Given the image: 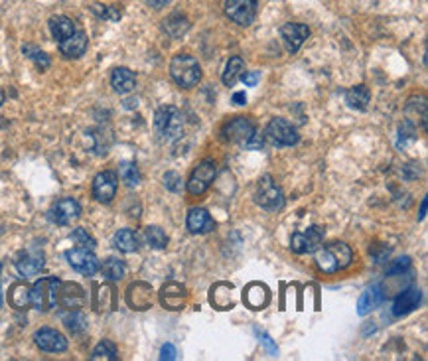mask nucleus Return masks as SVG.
Returning <instances> with one entry per match:
<instances>
[{
	"instance_id": "obj_21",
	"label": "nucleus",
	"mask_w": 428,
	"mask_h": 361,
	"mask_svg": "<svg viewBox=\"0 0 428 361\" xmlns=\"http://www.w3.org/2000/svg\"><path fill=\"white\" fill-rule=\"evenodd\" d=\"M60 52L64 53L65 58H81L83 53L87 52V34L85 32H73L69 38H65L64 42H60Z\"/></svg>"
},
{
	"instance_id": "obj_2",
	"label": "nucleus",
	"mask_w": 428,
	"mask_h": 361,
	"mask_svg": "<svg viewBox=\"0 0 428 361\" xmlns=\"http://www.w3.org/2000/svg\"><path fill=\"white\" fill-rule=\"evenodd\" d=\"M154 130L162 141H176L184 130L182 111L174 105L160 107L154 115Z\"/></svg>"
},
{
	"instance_id": "obj_41",
	"label": "nucleus",
	"mask_w": 428,
	"mask_h": 361,
	"mask_svg": "<svg viewBox=\"0 0 428 361\" xmlns=\"http://www.w3.org/2000/svg\"><path fill=\"white\" fill-rule=\"evenodd\" d=\"M91 10L97 16H101V18H111V20H118L121 18V12H118L117 8H113V6H103V4H93Z\"/></svg>"
},
{
	"instance_id": "obj_48",
	"label": "nucleus",
	"mask_w": 428,
	"mask_h": 361,
	"mask_svg": "<svg viewBox=\"0 0 428 361\" xmlns=\"http://www.w3.org/2000/svg\"><path fill=\"white\" fill-rule=\"evenodd\" d=\"M150 8H156V10H160V8H166L172 0H144Z\"/></svg>"
},
{
	"instance_id": "obj_17",
	"label": "nucleus",
	"mask_w": 428,
	"mask_h": 361,
	"mask_svg": "<svg viewBox=\"0 0 428 361\" xmlns=\"http://www.w3.org/2000/svg\"><path fill=\"white\" fill-rule=\"evenodd\" d=\"M186 298H188V292H186L182 284L178 283L164 284L162 290H160V302H162L164 308L168 310H182L184 304H186Z\"/></svg>"
},
{
	"instance_id": "obj_42",
	"label": "nucleus",
	"mask_w": 428,
	"mask_h": 361,
	"mask_svg": "<svg viewBox=\"0 0 428 361\" xmlns=\"http://www.w3.org/2000/svg\"><path fill=\"white\" fill-rule=\"evenodd\" d=\"M243 146H245V148H249V150H260V148L265 146V137H262L260 132H257V130H255V132H253V137H251V139H249V141H247Z\"/></svg>"
},
{
	"instance_id": "obj_4",
	"label": "nucleus",
	"mask_w": 428,
	"mask_h": 361,
	"mask_svg": "<svg viewBox=\"0 0 428 361\" xmlns=\"http://www.w3.org/2000/svg\"><path fill=\"white\" fill-rule=\"evenodd\" d=\"M60 284L62 283L55 276H46V279L36 281V284L30 288V304L39 312H48V310L55 308Z\"/></svg>"
},
{
	"instance_id": "obj_38",
	"label": "nucleus",
	"mask_w": 428,
	"mask_h": 361,
	"mask_svg": "<svg viewBox=\"0 0 428 361\" xmlns=\"http://www.w3.org/2000/svg\"><path fill=\"white\" fill-rule=\"evenodd\" d=\"M10 302L14 308H26L30 304V288L26 284H16L10 292Z\"/></svg>"
},
{
	"instance_id": "obj_18",
	"label": "nucleus",
	"mask_w": 428,
	"mask_h": 361,
	"mask_svg": "<svg viewBox=\"0 0 428 361\" xmlns=\"http://www.w3.org/2000/svg\"><path fill=\"white\" fill-rule=\"evenodd\" d=\"M186 227L190 233H209L213 231L215 221L211 220L208 209L204 207H192L188 218H186Z\"/></svg>"
},
{
	"instance_id": "obj_45",
	"label": "nucleus",
	"mask_w": 428,
	"mask_h": 361,
	"mask_svg": "<svg viewBox=\"0 0 428 361\" xmlns=\"http://www.w3.org/2000/svg\"><path fill=\"white\" fill-rule=\"evenodd\" d=\"M160 360H176V348L172 346V344H166V346H162V349H160Z\"/></svg>"
},
{
	"instance_id": "obj_34",
	"label": "nucleus",
	"mask_w": 428,
	"mask_h": 361,
	"mask_svg": "<svg viewBox=\"0 0 428 361\" xmlns=\"http://www.w3.org/2000/svg\"><path fill=\"white\" fill-rule=\"evenodd\" d=\"M144 239H146V243L152 247V249H166V245H168L166 233L162 231L158 225H148V227L144 229Z\"/></svg>"
},
{
	"instance_id": "obj_28",
	"label": "nucleus",
	"mask_w": 428,
	"mask_h": 361,
	"mask_svg": "<svg viewBox=\"0 0 428 361\" xmlns=\"http://www.w3.org/2000/svg\"><path fill=\"white\" fill-rule=\"evenodd\" d=\"M233 284L220 283L211 288V304H215L220 310L233 308V298H231Z\"/></svg>"
},
{
	"instance_id": "obj_31",
	"label": "nucleus",
	"mask_w": 428,
	"mask_h": 361,
	"mask_svg": "<svg viewBox=\"0 0 428 361\" xmlns=\"http://www.w3.org/2000/svg\"><path fill=\"white\" fill-rule=\"evenodd\" d=\"M164 30H166V34L172 36V38H182L184 34L190 30V22H188V18L182 16V14H172L170 18L164 20Z\"/></svg>"
},
{
	"instance_id": "obj_35",
	"label": "nucleus",
	"mask_w": 428,
	"mask_h": 361,
	"mask_svg": "<svg viewBox=\"0 0 428 361\" xmlns=\"http://www.w3.org/2000/svg\"><path fill=\"white\" fill-rule=\"evenodd\" d=\"M91 360L93 361H99V360L115 361L117 360V346H115L113 342H109V340L99 342V344L95 346V349H93Z\"/></svg>"
},
{
	"instance_id": "obj_50",
	"label": "nucleus",
	"mask_w": 428,
	"mask_h": 361,
	"mask_svg": "<svg viewBox=\"0 0 428 361\" xmlns=\"http://www.w3.org/2000/svg\"><path fill=\"white\" fill-rule=\"evenodd\" d=\"M2 103H4V91L0 89V107H2Z\"/></svg>"
},
{
	"instance_id": "obj_40",
	"label": "nucleus",
	"mask_w": 428,
	"mask_h": 361,
	"mask_svg": "<svg viewBox=\"0 0 428 361\" xmlns=\"http://www.w3.org/2000/svg\"><path fill=\"white\" fill-rule=\"evenodd\" d=\"M164 186H166V190H170V192H174V194H180L184 190V180H182V176L178 174V172H166L164 174Z\"/></svg>"
},
{
	"instance_id": "obj_16",
	"label": "nucleus",
	"mask_w": 428,
	"mask_h": 361,
	"mask_svg": "<svg viewBox=\"0 0 428 361\" xmlns=\"http://www.w3.org/2000/svg\"><path fill=\"white\" fill-rule=\"evenodd\" d=\"M42 269H44V253L38 249H28L16 258V271L20 272L24 279L36 276Z\"/></svg>"
},
{
	"instance_id": "obj_43",
	"label": "nucleus",
	"mask_w": 428,
	"mask_h": 361,
	"mask_svg": "<svg viewBox=\"0 0 428 361\" xmlns=\"http://www.w3.org/2000/svg\"><path fill=\"white\" fill-rule=\"evenodd\" d=\"M409 267H411V258L402 257V258H399L397 263H393V265H391V269L387 271V274H399V272H402L404 269H409Z\"/></svg>"
},
{
	"instance_id": "obj_46",
	"label": "nucleus",
	"mask_w": 428,
	"mask_h": 361,
	"mask_svg": "<svg viewBox=\"0 0 428 361\" xmlns=\"http://www.w3.org/2000/svg\"><path fill=\"white\" fill-rule=\"evenodd\" d=\"M260 342H262V346H265V348L269 349V353H271V355H276V346H274L273 340H271L269 335L267 334L260 335Z\"/></svg>"
},
{
	"instance_id": "obj_7",
	"label": "nucleus",
	"mask_w": 428,
	"mask_h": 361,
	"mask_svg": "<svg viewBox=\"0 0 428 361\" xmlns=\"http://www.w3.org/2000/svg\"><path fill=\"white\" fill-rule=\"evenodd\" d=\"M324 241V229L320 225H312L306 231H296L290 237V249L296 255L314 253Z\"/></svg>"
},
{
	"instance_id": "obj_1",
	"label": "nucleus",
	"mask_w": 428,
	"mask_h": 361,
	"mask_svg": "<svg viewBox=\"0 0 428 361\" xmlns=\"http://www.w3.org/2000/svg\"><path fill=\"white\" fill-rule=\"evenodd\" d=\"M316 265L322 272H332L344 271L348 269L351 263H353V251L350 249V245L341 243V241H336V243H330L326 247H318L316 251Z\"/></svg>"
},
{
	"instance_id": "obj_19",
	"label": "nucleus",
	"mask_w": 428,
	"mask_h": 361,
	"mask_svg": "<svg viewBox=\"0 0 428 361\" xmlns=\"http://www.w3.org/2000/svg\"><path fill=\"white\" fill-rule=\"evenodd\" d=\"M271 300V292L267 288V284L262 283H251L243 292V302L251 310H262Z\"/></svg>"
},
{
	"instance_id": "obj_11",
	"label": "nucleus",
	"mask_w": 428,
	"mask_h": 361,
	"mask_svg": "<svg viewBox=\"0 0 428 361\" xmlns=\"http://www.w3.org/2000/svg\"><path fill=\"white\" fill-rule=\"evenodd\" d=\"M255 130H257L255 129V123H253L251 118H247V116H235V118H231V121L223 127L221 134H223V139L227 142L245 144V142L253 137Z\"/></svg>"
},
{
	"instance_id": "obj_26",
	"label": "nucleus",
	"mask_w": 428,
	"mask_h": 361,
	"mask_svg": "<svg viewBox=\"0 0 428 361\" xmlns=\"http://www.w3.org/2000/svg\"><path fill=\"white\" fill-rule=\"evenodd\" d=\"M346 103L350 105L351 109L367 111V107L371 103V91L365 85H355V87L346 91Z\"/></svg>"
},
{
	"instance_id": "obj_6",
	"label": "nucleus",
	"mask_w": 428,
	"mask_h": 361,
	"mask_svg": "<svg viewBox=\"0 0 428 361\" xmlns=\"http://www.w3.org/2000/svg\"><path fill=\"white\" fill-rule=\"evenodd\" d=\"M215 180V162L213 160H202L194 168L190 180L186 184L188 194L190 195H202L209 190V186Z\"/></svg>"
},
{
	"instance_id": "obj_44",
	"label": "nucleus",
	"mask_w": 428,
	"mask_h": 361,
	"mask_svg": "<svg viewBox=\"0 0 428 361\" xmlns=\"http://www.w3.org/2000/svg\"><path fill=\"white\" fill-rule=\"evenodd\" d=\"M241 79H243V83H245L247 87H255V85L259 83L260 73L259 71H243Z\"/></svg>"
},
{
	"instance_id": "obj_36",
	"label": "nucleus",
	"mask_w": 428,
	"mask_h": 361,
	"mask_svg": "<svg viewBox=\"0 0 428 361\" xmlns=\"http://www.w3.org/2000/svg\"><path fill=\"white\" fill-rule=\"evenodd\" d=\"M22 52L26 53L28 58L36 64V67H38L39 71H46V69L50 67V64H52L50 55H48L46 52H42V50L36 48V46H30V44H26V46L22 48Z\"/></svg>"
},
{
	"instance_id": "obj_8",
	"label": "nucleus",
	"mask_w": 428,
	"mask_h": 361,
	"mask_svg": "<svg viewBox=\"0 0 428 361\" xmlns=\"http://www.w3.org/2000/svg\"><path fill=\"white\" fill-rule=\"evenodd\" d=\"M265 137L273 142V144H276V146H294V144L298 142V132H296V129H294L286 118H280V116H276V118H273V121L267 125Z\"/></svg>"
},
{
	"instance_id": "obj_24",
	"label": "nucleus",
	"mask_w": 428,
	"mask_h": 361,
	"mask_svg": "<svg viewBox=\"0 0 428 361\" xmlns=\"http://www.w3.org/2000/svg\"><path fill=\"white\" fill-rule=\"evenodd\" d=\"M385 300V294L381 290L379 284H373L369 290H365L364 294L359 297V302H357V314L359 316H367L371 310H375L381 302Z\"/></svg>"
},
{
	"instance_id": "obj_49",
	"label": "nucleus",
	"mask_w": 428,
	"mask_h": 361,
	"mask_svg": "<svg viewBox=\"0 0 428 361\" xmlns=\"http://www.w3.org/2000/svg\"><path fill=\"white\" fill-rule=\"evenodd\" d=\"M425 215H427V200H422V206H420V215H418V220H425Z\"/></svg>"
},
{
	"instance_id": "obj_39",
	"label": "nucleus",
	"mask_w": 428,
	"mask_h": 361,
	"mask_svg": "<svg viewBox=\"0 0 428 361\" xmlns=\"http://www.w3.org/2000/svg\"><path fill=\"white\" fill-rule=\"evenodd\" d=\"M71 241L75 243L78 247H83V249H89V251H93L95 247H97V243H95V239H93L89 233L85 231L83 227H78L75 231L71 233Z\"/></svg>"
},
{
	"instance_id": "obj_15",
	"label": "nucleus",
	"mask_w": 428,
	"mask_h": 361,
	"mask_svg": "<svg viewBox=\"0 0 428 361\" xmlns=\"http://www.w3.org/2000/svg\"><path fill=\"white\" fill-rule=\"evenodd\" d=\"M280 36L285 39L286 50L290 53H296L310 36V28L298 22H286L285 26L280 28Z\"/></svg>"
},
{
	"instance_id": "obj_14",
	"label": "nucleus",
	"mask_w": 428,
	"mask_h": 361,
	"mask_svg": "<svg viewBox=\"0 0 428 361\" xmlns=\"http://www.w3.org/2000/svg\"><path fill=\"white\" fill-rule=\"evenodd\" d=\"M34 342L42 351H50V353H62L67 349V340L62 332L53 330V328H42L34 334Z\"/></svg>"
},
{
	"instance_id": "obj_23",
	"label": "nucleus",
	"mask_w": 428,
	"mask_h": 361,
	"mask_svg": "<svg viewBox=\"0 0 428 361\" xmlns=\"http://www.w3.org/2000/svg\"><path fill=\"white\" fill-rule=\"evenodd\" d=\"M111 87L117 91L118 95H127L136 87V76L129 67H117L111 73Z\"/></svg>"
},
{
	"instance_id": "obj_25",
	"label": "nucleus",
	"mask_w": 428,
	"mask_h": 361,
	"mask_svg": "<svg viewBox=\"0 0 428 361\" xmlns=\"http://www.w3.org/2000/svg\"><path fill=\"white\" fill-rule=\"evenodd\" d=\"M57 302H62L65 308H78L83 302V290L78 284H60Z\"/></svg>"
},
{
	"instance_id": "obj_33",
	"label": "nucleus",
	"mask_w": 428,
	"mask_h": 361,
	"mask_svg": "<svg viewBox=\"0 0 428 361\" xmlns=\"http://www.w3.org/2000/svg\"><path fill=\"white\" fill-rule=\"evenodd\" d=\"M64 324L71 334H81V332L87 330V318L81 310H73V312L65 314Z\"/></svg>"
},
{
	"instance_id": "obj_37",
	"label": "nucleus",
	"mask_w": 428,
	"mask_h": 361,
	"mask_svg": "<svg viewBox=\"0 0 428 361\" xmlns=\"http://www.w3.org/2000/svg\"><path fill=\"white\" fill-rule=\"evenodd\" d=\"M118 174H121V178H123V182L127 184V186H130V188H134L139 182H141V172H139V168H136V164L134 162H121L118 164Z\"/></svg>"
},
{
	"instance_id": "obj_29",
	"label": "nucleus",
	"mask_w": 428,
	"mask_h": 361,
	"mask_svg": "<svg viewBox=\"0 0 428 361\" xmlns=\"http://www.w3.org/2000/svg\"><path fill=\"white\" fill-rule=\"evenodd\" d=\"M243 71H245V62H243V58H239V55H233L229 62H227V65H225V71H223V83L227 85V87H233L235 83L241 79V76H243Z\"/></svg>"
},
{
	"instance_id": "obj_12",
	"label": "nucleus",
	"mask_w": 428,
	"mask_h": 361,
	"mask_svg": "<svg viewBox=\"0 0 428 361\" xmlns=\"http://www.w3.org/2000/svg\"><path fill=\"white\" fill-rule=\"evenodd\" d=\"M118 188V176L111 170H105V172H99L93 180V195L97 202L101 204H109L113 202V197L117 195Z\"/></svg>"
},
{
	"instance_id": "obj_22",
	"label": "nucleus",
	"mask_w": 428,
	"mask_h": 361,
	"mask_svg": "<svg viewBox=\"0 0 428 361\" xmlns=\"http://www.w3.org/2000/svg\"><path fill=\"white\" fill-rule=\"evenodd\" d=\"M127 302L134 310L150 308V304H152V288L144 283L132 284L129 288V292H127Z\"/></svg>"
},
{
	"instance_id": "obj_32",
	"label": "nucleus",
	"mask_w": 428,
	"mask_h": 361,
	"mask_svg": "<svg viewBox=\"0 0 428 361\" xmlns=\"http://www.w3.org/2000/svg\"><path fill=\"white\" fill-rule=\"evenodd\" d=\"M99 271L103 272V276L107 281H121L125 276V272H127V267H125V263L121 258L109 257L99 267Z\"/></svg>"
},
{
	"instance_id": "obj_30",
	"label": "nucleus",
	"mask_w": 428,
	"mask_h": 361,
	"mask_svg": "<svg viewBox=\"0 0 428 361\" xmlns=\"http://www.w3.org/2000/svg\"><path fill=\"white\" fill-rule=\"evenodd\" d=\"M113 243L123 253H134L139 249V237L132 229H118L113 237Z\"/></svg>"
},
{
	"instance_id": "obj_13",
	"label": "nucleus",
	"mask_w": 428,
	"mask_h": 361,
	"mask_svg": "<svg viewBox=\"0 0 428 361\" xmlns=\"http://www.w3.org/2000/svg\"><path fill=\"white\" fill-rule=\"evenodd\" d=\"M79 215H81V206L71 197H64L55 202L52 209L48 211V218L55 225H71L73 221L79 220Z\"/></svg>"
},
{
	"instance_id": "obj_10",
	"label": "nucleus",
	"mask_w": 428,
	"mask_h": 361,
	"mask_svg": "<svg viewBox=\"0 0 428 361\" xmlns=\"http://www.w3.org/2000/svg\"><path fill=\"white\" fill-rule=\"evenodd\" d=\"M65 258H67V263L71 265L73 271L81 272V274H85V276L97 274L99 267H101L99 258L93 255V251L83 249V247H75V249L65 251Z\"/></svg>"
},
{
	"instance_id": "obj_47",
	"label": "nucleus",
	"mask_w": 428,
	"mask_h": 361,
	"mask_svg": "<svg viewBox=\"0 0 428 361\" xmlns=\"http://www.w3.org/2000/svg\"><path fill=\"white\" fill-rule=\"evenodd\" d=\"M231 103L237 105V107H243V105H247L245 91H237V93H233V97H231Z\"/></svg>"
},
{
	"instance_id": "obj_5",
	"label": "nucleus",
	"mask_w": 428,
	"mask_h": 361,
	"mask_svg": "<svg viewBox=\"0 0 428 361\" xmlns=\"http://www.w3.org/2000/svg\"><path fill=\"white\" fill-rule=\"evenodd\" d=\"M255 202L267 211H280L285 207V194H283L280 186H276V182L269 174L262 176L257 184Z\"/></svg>"
},
{
	"instance_id": "obj_9",
	"label": "nucleus",
	"mask_w": 428,
	"mask_h": 361,
	"mask_svg": "<svg viewBox=\"0 0 428 361\" xmlns=\"http://www.w3.org/2000/svg\"><path fill=\"white\" fill-rule=\"evenodd\" d=\"M259 0H225V14L239 26H251L257 18Z\"/></svg>"
},
{
	"instance_id": "obj_3",
	"label": "nucleus",
	"mask_w": 428,
	"mask_h": 361,
	"mask_svg": "<svg viewBox=\"0 0 428 361\" xmlns=\"http://www.w3.org/2000/svg\"><path fill=\"white\" fill-rule=\"evenodd\" d=\"M170 76L172 79L184 87V89H192L199 83L202 79V67L197 64V60L188 55V53H178L172 64H170Z\"/></svg>"
},
{
	"instance_id": "obj_20",
	"label": "nucleus",
	"mask_w": 428,
	"mask_h": 361,
	"mask_svg": "<svg viewBox=\"0 0 428 361\" xmlns=\"http://www.w3.org/2000/svg\"><path fill=\"white\" fill-rule=\"evenodd\" d=\"M420 300H422L420 290L418 288H409V290H404V292H401L399 297L395 298L393 314L395 316H407V314H411V312H415L418 308Z\"/></svg>"
},
{
	"instance_id": "obj_27",
	"label": "nucleus",
	"mask_w": 428,
	"mask_h": 361,
	"mask_svg": "<svg viewBox=\"0 0 428 361\" xmlns=\"http://www.w3.org/2000/svg\"><path fill=\"white\" fill-rule=\"evenodd\" d=\"M50 32H52V36L57 42H64L65 38H69L73 32H75V24H73V20L71 18H67V16H53V18H50Z\"/></svg>"
}]
</instances>
